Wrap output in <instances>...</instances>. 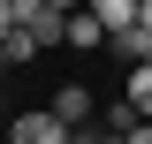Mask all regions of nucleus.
<instances>
[{"label":"nucleus","mask_w":152,"mask_h":144,"mask_svg":"<svg viewBox=\"0 0 152 144\" xmlns=\"http://www.w3.org/2000/svg\"><path fill=\"white\" fill-rule=\"evenodd\" d=\"M46 8H61V15H76V8H84V0H46Z\"/></svg>","instance_id":"obj_12"},{"label":"nucleus","mask_w":152,"mask_h":144,"mask_svg":"<svg viewBox=\"0 0 152 144\" xmlns=\"http://www.w3.org/2000/svg\"><path fill=\"white\" fill-rule=\"evenodd\" d=\"M0 144H8V137H0Z\"/></svg>","instance_id":"obj_16"},{"label":"nucleus","mask_w":152,"mask_h":144,"mask_svg":"<svg viewBox=\"0 0 152 144\" xmlns=\"http://www.w3.org/2000/svg\"><path fill=\"white\" fill-rule=\"evenodd\" d=\"M8 31H15V8H8V0H0V38H8Z\"/></svg>","instance_id":"obj_11"},{"label":"nucleus","mask_w":152,"mask_h":144,"mask_svg":"<svg viewBox=\"0 0 152 144\" xmlns=\"http://www.w3.org/2000/svg\"><path fill=\"white\" fill-rule=\"evenodd\" d=\"M91 106H99V99H91V84H61V91H53V114H61L69 129H84V121H91Z\"/></svg>","instance_id":"obj_2"},{"label":"nucleus","mask_w":152,"mask_h":144,"mask_svg":"<svg viewBox=\"0 0 152 144\" xmlns=\"http://www.w3.org/2000/svg\"><path fill=\"white\" fill-rule=\"evenodd\" d=\"M0 129H8V106H0Z\"/></svg>","instance_id":"obj_14"},{"label":"nucleus","mask_w":152,"mask_h":144,"mask_svg":"<svg viewBox=\"0 0 152 144\" xmlns=\"http://www.w3.org/2000/svg\"><path fill=\"white\" fill-rule=\"evenodd\" d=\"M122 144H152V121H137V129H129V137H122Z\"/></svg>","instance_id":"obj_10"},{"label":"nucleus","mask_w":152,"mask_h":144,"mask_svg":"<svg viewBox=\"0 0 152 144\" xmlns=\"http://www.w3.org/2000/svg\"><path fill=\"white\" fill-rule=\"evenodd\" d=\"M107 53H122V61L137 68V61H152V31H145V23H129V31H107Z\"/></svg>","instance_id":"obj_4"},{"label":"nucleus","mask_w":152,"mask_h":144,"mask_svg":"<svg viewBox=\"0 0 152 144\" xmlns=\"http://www.w3.org/2000/svg\"><path fill=\"white\" fill-rule=\"evenodd\" d=\"M61 46H76V53H91V46H107V23H99L91 8H76V15H69V31H61Z\"/></svg>","instance_id":"obj_3"},{"label":"nucleus","mask_w":152,"mask_h":144,"mask_svg":"<svg viewBox=\"0 0 152 144\" xmlns=\"http://www.w3.org/2000/svg\"><path fill=\"white\" fill-rule=\"evenodd\" d=\"M137 23H145V31H152V0H137Z\"/></svg>","instance_id":"obj_13"},{"label":"nucleus","mask_w":152,"mask_h":144,"mask_svg":"<svg viewBox=\"0 0 152 144\" xmlns=\"http://www.w3.org/2000/svg\"><path fill=\"white\" fill-rule=\"evenodd\" d=\"M0 53H8V61H31V53H46V46H38V31H23V23H15V31L0 38Z\"/></svg>","instance_id":"obj_7"},{"label":"nucleus","mask_w":152,"mask_h":144,"mask_svg":"<svg viewBox=\"0 0 152 144\" xmlns=\"http://www.w3.org/2000/svg\"><path fill=\"white\" fill-rule=\"evenodd\" d=\"M129 106L152 121V61H137V68H129Z\"/></svg>","instance_id":"obj_6"},{"label":"nucleus","mask_w":152,"mask_h":144,"mask_svg":"<svg viewBox=\"0 0 152 144\" xmlns=\"http://www.w3.org/2000/svg\"><path fill=\"white\" fill-rule=\"evenodd\" d=\"M0 137H8V144H69V121H61L53 106H38V114H8Z\"/></svg>","instance_id":"obj_1"},{"label":"nucleus","mask_w":152,"mask_h":144,"mask_svg":"<svg viewBox=\"0 0 152 144\" xmlns=\"http://www.w3.org/2000/svg\"><path fill=\"white\" fill-rule=\"evenodd\" d=\"M84 8H91L107 31H129V23H137V0H84Z\"/></svg>","instance_id":"obj_5"},{"label":"nucleus","mask_w":152,"mask_h":144,"mask_svg":"<svg viewBox=\"0 0 152 144\" xmlns=\"http://www.w3.org/2000/svg\"><path fill=\"white\" fill-rule=\"evenodd\" d=\"M0 68H8V53H0Z\"/></svg>","instance_id":"obj_15"},{"label":"nucleus","mask_w":152,"mask_h":144,"mask_svg":"<svg viewBox=\"0 0 152 144\" xmlns=\"http://www.w3.org/2000/svg\"><path fill=\"white\" fill-rule=\"evenodd\" d=\"M69 144H122V137H99V129H69Z\"/></svg>","instance_id":"obj_9"},{"label":"nucleus","mask_w":152,"mask_h":144,"mask_svg":"<svg viewBox=\"0 0 152 144\" xmlns=\"http://www.w3.org/2000/svg\"><path fill=\"white\" fill-rule=\"evenodd\" d=\"M137 121H145V114H137V106H129V99H122V106H107V137H129V129H137Z\"/></svg>","instance_id":"obj_8"}]
</instances>
